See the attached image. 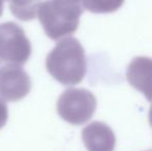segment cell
Returning a JSON list of instances; mask_svg holds the SVG:
<instances>
[{
	"label": "cell",
	"mask_w": 152,
	"mask_h": 151,
	"mask_svg": "<svg viewBox=\"0 0 152 151\" xmlns=\"http://www.w3.org/2000/svg\"><path fill=\"white\" fill-rule=\"evenodd\" d=\"M85 9L94 14H108L116 12L124 3V0H82Z\"/></svg>",
	"instance_id": "obj_9"
},
{
	"label": "cell",
	"mask_w": 152,
	"mask_h": 151,
	"mask_svg": "<svg viewBox=\"0 0 152 151\" xmlns=\"http://www.w3.org/2000/svg\"><path fill=\"white\" fill-rule=\"evenodd\" d=\"M82 140L88 151H114L116 145L114 131L100 121H94L83 128Z\"/></svg>",
	"instance_id": "obj_7"
},
{
	"label": "cell",
	"mask_w": 152,
	"mask_h": 151,
	"mask_svg": "<svg viewBox=\"0 0 152 151\" xmlns=\"http://www.w3.org/2000/svg\"><path fill=\"white\" fill-rule=\"evenodd\" d=\"M127 82L142 92L149 101H152V59L149 57H136L126 69Z\"/></svg>",
	"instance_id": "obj_6"
},
{
	"label": "cell",
	"mask_w": 152,
	"mask_h": 151,
	"mask_svg": "<svg viewBox=\"0 0 152 151\" xmlns=\"http://www.w3.org/2000/svg\"><path fill=\"white\" fill-rule=\"evenodd\" d=\"M96 110L93 93L83 88H69L57 101V113L72 125H82L92 118Z\"/></svg>",
	"instance_id": "obj_3"
},
{
	"label": "cell",
	"mask_w": 152,
	"mask_h": 151,
	"mask_svg": "<svg viewBox=\"0 0 152 151\" xmlns=\"http://www.w3.org/2000/svg\"><path fill=\"white\" fill-rule=\"evenodd\" d=\"M8 118V111H7V106H6L5 101L2 98H0V129L6 124Z\"/></svg>",
	"instance_id": "obj_10"
},
{
	"label": "cell",
	"mask_w": 152,
	"mask_h": 151,
	"mask_svg": "<svg viewBox=\"0 0 152 151\" xmlns=\"http://www.w3.org/2000/svg\"><path fill=\"white\" fill-rule=\"evenodd\" d=\"M147 151H152V150H147Z\"/></svg>",
	"instance_id": "obj_14"
},
{
	"label": "cell",
	"mask_w": 152,
	"mask_h": 151,
	"mask_svg": "<svg viewBox=\"0 0 152 151\" xmlns=\"http://www.w3.org/2000/svg\"><path fill=\"white\" fill-rule=\"evenodd\" d=\"M46 67L48 73L62 85L80 84L87 69L84 48L75 37L60 39L47 56Z\"/></svg>",
	"instance_id": "obj_1"
},
{
	"label": "cell",
	"mask_w": 152,
	"mask_h": 151,
	"mask_svg": "<svg viewBox=\"0 0 152 151\" xmlns=\"http://www.w3.org/2000/svg\"><path fill=\"white\" fill-rule=\"evenodd\" d=\"M6 1V0H0V17L3 14V2Z\"/></svg>",
	"instance_id": "obj_11"
},
{
	"label": "cell",
	"mask_w": 152,
	"mask_h": 151,
	"mask_svg": "<svg viewBox=\"0 0 152 151\" xmlns=\"http://www.w3.org/2000/svg\"><path fill=\"white\" fill-rule=\"evenodd\" d=\"M31 90V80L20 65L5 64L0 66V98L18 101Z\"/></svg>",
	"instance_id": "obj_5"
},
{
	"label": "cell",
	"mask_w": 152,
	"mask_h": 151,
	"mask_svg": "<svg viewBox=\"0 0 152 151\" xmlns=\"http://www.w3.org/2000/svg\"><path fill=\"white\" fill-rule=\"evenodd\" d=\"M149 123H150V125L152 127V105L150 107V111H149Z\"/></svg>",
	"instance_id": "obj_12"
},
{
	"label": "cell",
	"mask_w": 152,
	"mask_h": 151,
	"mask_svg": "<svg viewBox=\"0 0 152 151\" xmlns=\"http://www.w3.org/2000/svg\"><path fill=\"white\" fill-rule=\"evenodd\" d=\"M40 0H10L12 14L21 21H31L36 18Z\"/></svg>",
	"instance_id": "obj_8"
},
{
	"label": "cell",
	"mask_w": 152,
	"mask_h": 151,
	"mask_svg": "<svg viewBox=\"0 0 152 151\" xmlns=\"http://www.w3.org/2000/svg\"><path fill=\"white\" fill-rule=\"evenodd\" d=\"M31 51L30 40L20 25L14 22L0 24V66H22L30 58Z\"/></svg>",
	"instance_id": "obj_4"
},
{
	"label": "cell",
	"mask_w": 152,
	"mask_h": 151,
	"mask_svg": "<svg viewBox=\"0 0 152 151\" xmlns=\"http://www.w3.org/2000/svg\"><path fill=\"white\" fill-rule=\"evenodd\" d=\"M83 9L80 2L46 0L39 4L37 17L47 36L58 40L77 31Z\"/></svg>",
	"instance_id": "obj_2"
},
{
	"label": "cell",
	"mask_w": 152,
	"mask_h": 151,
	"mask_svg": "<svg viewBox=\"0 0 152 151\" xmlns=\"http://www.w3.org/2000/svg\"><path fill=\"white\" fill-rule=\"evenodd\" d=\"M69 1H75V2H80L81 0H69Z\"/></svg>",
	"instance_id": "obj_13"
}]
</instances>
